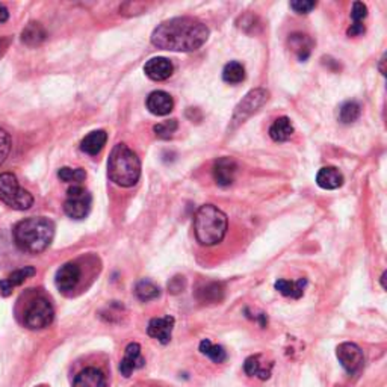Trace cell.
<instances>
[{"instance_id":"obj_1","label":"cell","mask_w":387,"mask_h":387,"mask_svg":"<svg viewBox=\"0 0 387 387\" xmlns=\"http://www.w3.org/2000/svg\"><path fill=\"white\" fill-rule=\"evenodd\" d=\"M209 27L192 17H176L162 21L153 34L151 44L170 52H195L208 41Z\"/></svg>"},{"instance_id":"obj_2","label":"cell","mask_w":387,"mask_h":387,"mask_svg":"<svg viewBox=\"0 0 387 387\" xmlns=\"http://www.w3.org/2000/svg\"><path fill=\"white\" fill-rule=\"evenodd\" d=\"M55 236V224L49 218L34 217L23 219L14 229V241L21 252L29 254L43 253Z\"/></svg>"},{"instance_id":"obj_3","label":"cell","mask_w":387,"mask_h":387,"mask_svg":"<svg viewBox=\"0 0 387 387\" xmlns=\"http://www.w3.org/2000/svg\"><path fill=\"white\" fill-rule=\"evenodd\" d=\"M229 219L221 209L214 204H204L197 210L194 218L195 238L204 247L217 245L225 238Z\"/></svg>"},{"instance_id":"obj_4","label":"cell","mask_w":387,"mask_h":387,"mask_svg":"<svg viewBox=\"0 0 387 387\" xmlns=\"http://www.w3.org/2000/svg\"><path fill=\"white\" fill-rule=\"evenodd\" d=\"M108 176L121 188H131L141 177V161L138 155L126 144H117L108 159Z\"/></svg>"},{"instance_id":"obj_5","label":"cell","mask_w":387,"mask_h":387,"mask_svg":"<svg viewBox=\"0 0 387 387\" xmlns=\"http://www.w3.org/2000/svg\"><path fill=\"white\" fill-rule=\"evenodd\" d=\"M0 201L14 210H27L32 208L34 197L19 185L12 173L0 174Z\"/></svg>"},{"instance_id":"obj_6","label":"cell","mask_w":387,"mask_h":387,"mask_svg":"<svg viewBox=\"0 0 387 387\" xmlns=\"http://www.w3.org/2000/svg\"><path fill=\"white\" fill-rule=\"evenodd\" d=\"M93 204V197L80 185H74L67 191L64 212L73 219H83L88 217Z\"/></svg>"},{"instance_id":"obj_7","label":"cell","mask_w":387,"mask_h":387,"mask_svg":"<svg viewBox=\"0 0 387 387\" xmlns=\"http://www.w3.org/2000/svg\"><path fill=\"white\" fill-rule=\"evenodd\" d=\"M55 310L45 298H36L30 302L25 313V325L29 330H43L53 322Z\"/></svg>"},{"instance_id":"obj_8","label":"cell","mask_w":387,"mask_h":387,"mask_svg":"<svg viewBox=\"0 0 387 387\" xmlns=\"http://www.w3.org/2000/svg\"><path fill=\"white\" fill-rule=\"evenodd\" d=\"M336 355L340 362V365L344 366L350 375L359 374L365 366V354H363L362 348L357 344L353 342H344L338 346Z\"/></svg>"},{"instance_id":"obj_9","label":"cell","mask_w":387,"mask_h":387,"mask_svg":"<svg viewBox=\"0 0 387 387\" xmlns=\"http://www.w3.org/2000/svg\"><path fill=\"white\" fill-rule=\"evenodd\" d=\"M267 100H268V93L265 89L250 91V93L244 97V100H242L236 106V109H234L233 120H232L233 124L236 126L244 123L248 117H252L254 112L259 111Z\"/></svg>"},{"instance_id":"obj_10","label":"cell","mask_w":387,"mask_h":387,"mask_svg":"<svg viewBox=\"0 0 387 387\" xmlns=\"http://www.w3.org/2000/svg\"><path fill=\"white\" fill-rule=\"evenodd\" d=\"M80 268L78 265L70 262L65 263L60 267L56 272L55 282H56V287L60 292H71L76 289V286L79 285L80 282Z\"/></svg>"},{"instance_id":"obj_11","label":"cell","mask_w":387,"mask_h":387,"mask_svg":"<svg viewBox=\"0 0 387 387\" xmlns=\"http://www.w3.org/2000/svg\"><path fill=\"white\" fill-rule=\"evenodd\" d=\"M174 329V318L173 316H162V318H153L148 322L147 333L150 338L156 339L157 342L166 345L171 340Z\"/></svg>"},{"instance_id":"obj_12","label":"cell","mask_w":387,"mask_h":387,"mask_svg":"<svg viewBox=\"0 0 387 387\" xmlns=\"http://www.w3.org/2000/svg\"><path fill=\"white\" fill-rule=\"evenodd\" d=\"M272 368H274V363L265 357L263 354L252 355V357H248L244 363L245 374L250 377L259 378V380H268L271 377Z\"/></svg>"},{"instance_id":"obj_13","label":"cell","mask_w":387,"mask_h":387,"mask_svg":"<svg viewBox=\"0 0 387 387\" xmlns=\"http://www.w3.org/2000/svg\"><path fill=\"white\" fill-rule=\"evenodd\" d=\"M238 173V164L232 157H219L214 165V179L219 186H230Z\"/></svg>"},{"instance_id":"obj_14","label":"cell","mask_w":387,"mask_h":387,"mask_svg":"<svg viewBox=\"0 0 387 387\" xmlns=\"http://www.w3.org/2000/svg\"><path fill=\"white\" fill-rule=\"evenodd\" d=\"M144 71H146L147 78L156 82H162L170 78L174 71V65L170 59L157 56L147 60V64L144 65Z\"/></svg>"},{"instance_id":"obj_15","label":"cell","mask_w":387,"mask_h":387,"mask_svg":"<svg viewBox=\"0 0 387 387\" xmlns=\"http://www.w3.org/2000/svg\"><path fill=\"white\" fill-rule=\"evenodd\" d=\"M144 363H146V360L141 355V345L135 342L129 344L124 351V357L120 363V373L121 375L129 378L133 374V371L142 368Z\"/></svg>"},{"instance_id":"obj_16","label":"cell","mask_w":387,"mask_h":387,"mask_svg":"<svg viewBox=\"0 0 387 387\" xmlns=\"http://www.w3.org/2000/svg\"><path fill=\"white\" fill-rule=\"evenodd\" d=\"M174 108L173 97L165 91H153L147 97V109L157 117L168 115Z\"/></svg>"},{"instance_id":"obj_17","label":"cell","mask_w":387,"mask_h":387,"mask_svg":"<svg viewBox=\"0 0 387 387\" xmlns=\"http://www.w3.org/2000/svg\"><path fill=\"white\" fill-rule=\"evenodd\" d=\"M35 272L36 271H35L34 267H25V268H20L17 271H14L8 278L0 280V294H2L3 297H10L15 287L25 283L27 278L34 277Z\"/></svg>"},{"instance_id":"obj_18","label":"cell","mask_w":387,"mask_h":387,"mask_svg":"<svg viewBox=\"0 0 387 387\" xmlns=\"http://www.w3.org/2000/svg\"><path fill=\"white\" fill-rule=\"evenodd\" d=\"M73 387H108V380L100 369L87 368L76 375Z\"/></svg>"},{"instance_id":"obj_19","label":"cell","mask_w":387,"mask_h":387,"mask_svg":"<svg viewBox=\"0 0 387 387\" xmlns=\"http://www.w3.org/2000/svg\"><path fill=\"white\" fill-rule=\"evenodd\" d=\"M316 184L320 188L331 191V189H338L344 185V176L336 166H324L318 173Z\"/></svg>"},{"instance_id":"obj_20","label":"cell","mask_w":387,"mask_h":387,"mask_svg":"<svg viewBox=\"0 0 387 387\" xmlns=\"http://www.w3.org/2000/svg\"><path fill=\"white\" fill-rule=\"evenodd\" d=\"M106 141H108V133L104 131H94L82 140L80 150L83 153L96 156L103 150V147L106 146Z\"/></svg>"},{"instance_id":"obj_21","label":"cell","mask_w":387,"mask_h":387,"mask_svg":"<svg viewBox=\"0 0 387 387\" xmlns=\"http://www.w3.org/2000/svg\"><path fill=\"white\" fill-rule=\"evenodd\" d=\"M307 286L306 278H298L297 282H289V280H277L276 282V289L285 295V297H289L294 300H298L305 294V289Z\"/></svg>"},{"instance_id":"obj_22","label":"cell","mask_w":387,"mask_h":387,"mask_svg":"<svg viewBox=\"0 0 387 387\" xmlns=\"http://www.w3.org/2000/svg\"><path fill=\"white\" fill-rule=\"evenodd\" d=\"M294 135V126L287 117L277 118L269 127V136L277 142L287 141Z\"/></svg>"},{"instance_id":"obj_23","label":"cell","mask_w":387,"mask_h":387,"mask_svg":"<svg viewBox=\"0 0 387 387\" xmlns=\"http://www.w3.org/2000/svg\"><path fill=\"white\" fill-rule=\"evenodd\" d=\"M289 45L291 49L297 53L300 60H306L312 52L313 41L305 34H292L289 36Z\"/></svg>"},{"instance_id":"obj_24","label":"cell","mask_w":387,"mask_h":387,"mask_svg":"<svg viewBox=\"0 0 387 387\" xmlns=\"http://www.w3.org/2000/svg\"><path fill=\"white\" fill-rule=\"evenodd\" d=\"M197 298L204 305L209 302H219L224 298V287L221 283H208L197 291Z\"/></svg>"},{"instance_id":"obj_25","label":"cell","mask_w":387,"mask_h":387,"mask_svg":"<svg viewBox=\"0 0 387 387\" xmlns=\"http://www.w3.org/2000/svg\"><path fill=\"white\" fill-rule=\"evenodd\" d=\"M45 36H47V34H45V30L40 23L32 21V23H29L25 29H23L21 40L27 45H38L45 40Z\"/></svg>"},{"instance_id":"obj_26","label":"cell","mask_w":387,"mask_h":387,"mask_svg":"<svg viewBox=\"0 0 387 387\" xmlns=\"http://www.w3.org/2000/svg\"><path fill=\"white\" fill-rule=\"evenodd\" d=\"M135 295L140 301L147 302V301L156 300L159 295H161V289H159L157 285L150 282V280H141V282L135 287Z\"/></svg>"},{"instance_id":"obj_27","label":"cell","mask_w":387,"mask_h":387,"mask_svg":"<svg viewBox=\"0 0 387 387\" xmlns=\"http://www.w3.org/2000/svg\"><path fill=\"white\" fill-rule=\"evenodd\" d=\"M223 79L224 82L230 83V85H236L245 79V68L241 63L236 60H232V63L227 64L223 70Z\"/></svg>"},{"instance_id":"obj_28","label":"cell","mask_w":387,"mask_h":387,"mask_svg":"<svg viewBox=\"0 0 387 387\" xmlns=\"http://www.w3.org/2000/svg\"><path fill=\"white\" fill-rule=\"evenodd\" d=\"M200 353L203 355H206V357H209L212 362H215V363H223L227 359V353H225L224 348L219 346V345H214L209 339L201 340Z\"/></svg>"},{"instance_id":"obj_29","label":"cell","mask_w":387,"mask_h":387,"mask_svg":"<svg viewBox=\"0 0 387 387\" xmlns=\"http://www.w3.org/2000/svg\"><path fill=\"white\" fill-rule=\"evenodd\" d=\"M362 113V108L357 102H345L339 109V121L344 124H351L357 121Z\"/></svg>"},{"instance_id":"obj_30","label":"cell","mask_w":387,"mask_h":387,"mask_svg":"<svg viewBox=\"0 0 387 387\" xmlns=\"http://www.w3.org/2000/svg\"><path fill=\"white\" fill-rule=\"evenodd\" d=\"M58 177L63 181H67V184L79 185L80 181L87 179V173L82 168H70V166H63V168L58 171Z\"/></svg>"},{"instance_id":"obj_31","label":"cell","mask_w":387,"mask_h":387,"mask_svg":"<svg viewBox=\"0 0 387 387\" xmlns=\"http://www.w3.org/2000/svg\"><path fill=\"white\" fill-rule=\"evenodd\" d=\"M177 131V121L176 120H168L164 123H159L153 127V132L156 133L157 138L161 140H170L173 133Z\"/></svg>"},{"instance_id":"obj_32","label":"cell","mask_w":387,"mask_h":387,"mask_svg":"<svg viewBox=\"0 0 387 387\" xmlns=\"http://www.w3.org/2000/svg\"><path fill=\"white\" fill-rule=\"evenodd\" d=\"M12 147V141H11V136L3 129H0V165H2L6 157L10 156V151Z\"/></svg>"},{"instance_id":"obj_33","label":"cell","mask_w":387,"mask_h":387,"mask_svg":"<svg viewBox=\"0 0 387 387\" xmlns=\"http://www.w3.org/2000/svg\"><path fill=\"white\" fill-rule=\"evenodd\" d=\"M366 17H368V6L362 2H354L351 10L353 23H363V20Z\"/></svg>"},{"instance_id":"obj_34","label":"cell","mask_w":387,"mask_h":387,"mask_svg":"<svg viewBox=\"0 0 387 387\" xmlns=\"http://www.w3.org/2000/svg\"><path fill=\"white\" fill-rule=\"evenodd\" d=\"M316 6V2H310V0H295L291 2V8L297 14H309Z\"/></svg>"},{"instance_id":"obj_35","label":"cell","mask_w":387,"mask_h":387,"mask_svg":"<svg viewBox=\"0 0 387 387\" xmlns=\"http://www.w3.org/2000/svg\"><path fill=\"white\" fill-rule=\"evenodd\" d=\"M168 289L173 292V294H179L185 289V278L184 277H174L171 278V282L168 283Z\"/></svg>"},{"instance_id":"obj_36","label":"cell","mask_w":387,"mask_h":387,"mask_svg":"<svg viewBox=\"0 0 387 387\" xmlns=\"http://www.w3.org/2000/svg\"><path fill=\"white\" fill-rule=\"evenodd\" d=\"M365 25H363V23H353V25L348 27V30H346V34H348V36H359V35H362V34H365Z\"/></svg>"},{"instance_id":"obj_37","label":"cell","mask_w":387,"mask_h":387,"mask_svg":"<svg viewBox=\"0 0 387 387\" xmlns=\"http://www.w3.org/2000/svg\"><path fill=\"white\" fill-rule=\"evenodd\" d=\"M8 19H10V11H8V8L3 3H0V25L6 23Z\"/></svg>"},{"instance_id":"obj_38","label":"cell","mask_w":387,"mask_h":387,"mask_svg":"<svg viewBox=\"0 0 387 387\" xmlns=\"http://www.w3.org/2000/svg\"><path fill=\"white\" fill-rule=\"evenodd\" d=\"M384 282H386V272L382 276V286H383V289H386V283H384Z\"/></svg>"},{"instance_id":"obj_39","label":"cell","mask_w":387,"mask_h":387,"mask_svg":"<svg viewBox=\"0 0 387 387\" xmlns=\"http://www.w3.org/2000/svg\"><path fill=\"white\" fill-rule=\"evenodd\" d=\"M41 387H44V386H41Z\"/></svg>"}]
</instances>
